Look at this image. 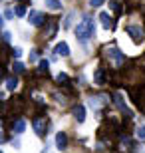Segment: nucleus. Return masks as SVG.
<instances>
[{"label": "nucleus", "instance_id": "a211bd4d", "mask_svg": "<svg viewBox=\"0 0 145 153\" xmlns=\"http://www.w3.org/2000/svg\"><path fill=\"white\" fill-rule=\"evenodd\" d=\"M137 137H139L141 141H145V125H143V127H139V129H137Z\"/></svg>", "mask_w": 145, "mask_h": 153}, {"label": "nucleus", "instance_id": "6e6552de", "mask_svg": "<svg viewBox=\"0 0 145 153\" xmlns=\"http://www.w3.org/2000/svg\"><path fill=\"white\" fill-rule=\"evenodd\" d=\"M56 145H58V149H66V145H68V135L64 133V131H60L56 135Z\"/></svg>", "mask_w": 145, "mask_h": 153}, {"label": "nucleus", "instance_id": "bb28decb", "mask_svg": "<svg viewBox=\"0 0 145 153\" xmlns=\"http://www.w3.org/2000/svg\"><path fill=\"white\" fill-rule=\"evenodd\" d=\"M2 24H4V20H2V16H0V28H2Z\"/></svg>", "mask_w": 145, "mask_h": 153}, {"label": "nucleus", "instance_id": "aec40b11", "mask_svg": "<svg viewBox=\"0 0 145 153\" xmlns=\"http://www.w3.org/2000/svg\"><path fill=\"white\" fill-rule=\"evenodd\" d=\"M58 82H70V78H68V74H58Z\"/></svg>", "mask_w": 145, "mask_h": 153}, {"label": "nucleus", "instance_id": "6ab92c4d", "mask_svg": "<svg viewBox=\"0 0 145 153\" xmlns=\"http://www.w3.org/2000/svg\"><path fill=\"white\" fill-rule=\"evenodd\" d=\"M24 14H26V6L20 4V6L16 8V16H24Z\"/></svg>", "mask_w": 145, "mask_h": 153}, {"label": "nucleus", "instance_id": "f8f14e48", "mask_svg": "<svg viewBox=\"0 0 145 153\" xmlns=\"http://www.w3.org/2000/svg\"><path fill=\"white\" fill-rule=\"evenodd\" d=\"M103 102H106V100H103L101 96H97V97H91V100H89V105H91L94 109H97V108H100V105H101Z\"/></svg>", "mask_w": 145, "mask_h": 153}, {"label": "nucleus", "instance_id": "cd10ccee", "mask_svg": "<svg viewBox=\"0 0 145 153\" xmlns=\"http://www.w3.org/2000/svg\"><path fill=\"white\" fill-rule=\"evenodd\" d=\"M18 2H20V0H18Z\"/></svg>", "mask_w": 145, "mask_h": 153}, {"label": "nucleus", "instance_id": "20e7f679", "mask_svg": "<svg viewBox=\"0 0 145 153\" xmlns=\"http://www.w3.org/2000/svg\"><path fill=\"white\" fill-rule=\"evenodd\" d=\"M113 103H115L117 108H119V111H121V114L125 115L127 119H131V117H133V114H131V109H129L127 105H125V102H123V97L119 96V94H113Z\"/></svg>", "mask_w": 145, "mask_h": 153}, {"label": "nucleus", "instance_id": "2eb2a0df", "mask_svg": "<svg viewBox=\"0 0 145 153\" xmlns=\"http://www.w3.org/2000/svg\"><path fill=\"white\" fill-rule=\"evenodd\" d=\"M48 68H50L48 60H42V62H40V66H38V72H40V74H46V76H48Z\"/></svg>", "mask_w": 145, "mask_h": 153}, {"label": "nucleus", "instance_id": "f3484780", "mask_svg": "<svg viewBox=\"0 0 145 153\" xmlns=\"http://www.w3.org/2000/svg\"><path fill=\"white\" fill-rule=\"evenodd\" d=\"M12 68H14V72H16V74H22V72H24V66H22L20 62H16L14 66H12Z\"/></svg>", "mask_w": 145, "mask_h": 153}, {"label": "nucleus", "instance_id": "5701e85b", "mask_svg": "<svg viewBox=\"0 0 145 153\" xmlns=\"http://www.w3.org/2000/svg\"><path fill=\"white\" fill-rule=\"evenodd\" d=\"M36 58H38V50H34L32 54H30V62H36Z\"/></svg>", "mask_w": 145, "mask_h": 153}, {"label": "nucleus", "instance_id": "4468645a", "mask_svg": "<svg viewBox=\"0 0 145 153\" xmlns=\"http://www.w3.org/2000/svg\"><path fill=\"white\" fill-rule=\"evenodd\" d=\"M46 6H48L50 10H60V8H62L60 0H46Z\"/></svg>", "mask_w": 145, "mask_h": 153}, {"label": "nucleus", "instance_id": "9b49d317", "mask_svg": "<svg viewBox=\"0 0 145 153\" xmlns=\"http://www.w3.org/2000/svg\"><path fill=\"white\" fill-rule=\"evenodd\" d=\"M94 79H95V84H97V85H103V84H106V74H103V70H101V68L94 74Z\"/></svg>", "mask_w": 145, "mask_h": 153}, {"label": "nucleus", "instance_id": "4be33fe9", "mask_svg": "<svg viewBox=\"0 0 145 153\" xmlns=\"http://www.w3.org/2000/svg\"><path fill=\"white\" fill-rule=\"evenodd\" d=\"M103 2H106V0H89V4H91V6H101Z\"/></svg>", "mask_w": 145, "mask_h": 153}, {"label": "nucleus", "instance_id": "1a4fd4ad", "mask_svg": "<svg viewBox=\"0 0 145 153\" xmlns=\"http://www.w3.org/2000/svg\"><path fill=\"white\" fill-rule=\"evenodd\" d=\"M100 20H101V24H103V28L106 30H109V28H113V22H112V16L107 14V12H101L100 14Z\"/></svg>", "mask_w": 145, "mask_h": 153}, {"label": "nucleus", "instance_id": "7ed1b4c3", "mask_svg": "<svg viewBox=\"0 0 145 153\" xmlns=\"http://www.w3.org/2000/svg\"><path fill=\"white\" fill-rule=\"evenodd\" d=\"M46 123H48L46 115H42V114L34 115L32 125H34V129H36V133H38V135H44V133H46Z\"/></svg>", "mask_w": 145, "mask_h": 153}, {"label": "nucleus", "instance_id": "dca6fc26", "mask_svg": "<svg viewBox=\"0 0 145 153\" xmlns=\"http://www.w3.org/2000/svg\"><path fill=\"white\" fill-rule=\"evenodd\" d=\"M14 129H16V133H24V129H26V121H24V119H18L16 125H14Z\"/></svg>", "mask_w": 145, "mask_h": 153}, {"label": "nucleus", "instance_id": "b1692460", "mask_svg": "<svg viewBox=\"0 0 145 153\" xmlns=\"http://www.w3.org/2000/svg\"><path fill=\"white\" fill-rule=\"evenodd\" d=\"M10 36H12V34H10V32H4V34H2V38H4V40H6V42H8V40H10Z\"/></svg>", "mask_w": 145, "mask_h": 153}, {"label": "nucleus", "instance_id": "39448f33", "mask_svg": "<svg viewBox=\"0 0 145 153\" xmlns=\"http://www.w3.org/2000/svg\"><path fill=\"white\" fill-rule=\"evenodd\" d=\"M127 34H131V38L135 40V42H143V30H141V26H127Z\"/></svg>", "mask_w": 145, "mask_h": 153}, {"label": "nucleus", "instance_id": "412c9836", "mask_svg": "<svg viewBox=\"0 0 145 153\" xmlns=\"http://www.w3.org/2000/svg\"><path fill=\"white\" fill-rule=\"evenodd\" d=\"M12 56H14V58H20V56H22V50H20V48H14V50H12Z\"/></svg>", "mask_w": 145, "mask_h": 153}, {"label": "nucleus", "instance_id": "a878e982", "mask_svg": "<svg viewBox=\"0 0 145 153\" xmlns=\"http://www.w3.org/2000/svg\"><path fill=\"white\" fill-rule=\"evenodd\" d=\"M4 141V135H2V131H0V143Z\"/></svg>", "mask_w": 145, "mask_h": 153}, {"label": "nucleus", "instance_id": "423d86ee", "mask_svg": "<svg viewBox=\"0 0 145 153\" xmlns=\"http://www.w3.org/2000/svg\"><path fill=\"white\" fill-rule=\"evenodd\" d=\"M28 18H30V22H32L34 26H42V24H44V20H46V16L42 14V12H38V10H32Z\"/></svg>", "mask_w": 145, "mask_h": 153}, {"label": "nucleus", "instance_id": "f03ea898", "mask_svg": "<svg viewBox=\"0 0 145 153\" xmlns=\"http://www.w3.org/2000/svg\"><path fill=\"white\" fill-rule=\"evenodd\" d=\"M106 56H107V60H112L113 68H119V66L125 62V56H123L117 48H107V50H106Z\"/></svg>", "mask_w": 145, "mask_h": 153}, {"label": "nucleus", "instance_id": "f257e3e1", "mask_svg": "<svg viewBox=\"0 0 145 153\" xmlns=\"http://www.w3.org/2000/svg\"><path fill=\"white\" fill-rule=\"evenodd\" d=\"M94 34H95L94 18H84V20L76 26V38H78L80 42H88L89 38H94Z\"/></svg>", "mask_w": 145, "mask_h": 153}, {"label": "nucleus", "instance_id": "9d476101", "mask_svg": "<svg viewBox=\"0 0 145 153\" xmlns=\"http://www.w3.org/2000/svg\"><path fill=\"white\" fill-rule=\"evenodd\" d=\"M56 54L58 56H68V54H70V48H68L66 42H60V44L56 46Z\"/></svg>", "mask_w": 145, "mask_h": 153}, {"label": "nucleus", "instance_id": "393cba45", "mask_svg": "<svg viewBox=\"0 0 145 153\" xmlns=\"http://www.w3.org/2000/svg\"><path fill=\"white\" fill-rule=\"evenodd\" d=\"M14 16V10H6V18H12Z\"/></svg>", "mask_w": 145, "mask_h": 153}, {"label": "nucleus", "instance_id": "ddd939ff", "mask_svg": "<svg viewBox=\"0 0 145 153\" xmlns=\"http://www.w3.org/2000/svg\"><path fill=\"white\" fill-rule=\"evenodd\" d=\"M16 85H18V78H8V79H6V90L14 91V90H16Z\"/></svg>", "mask_w": 145, "mask_h": 153}, {"label": "nucleus", "instance_id": "0eeeda50", "mask_svg": "<svg viewBox=\"0 0 145 153\" xmlns=\"http://www.w3.org/2000/svg\"><path fill=\"white\" fill-rule=\"evenodd\" d=\"M72 114H74V117L78 119V123H82V121L86 119V108H84V105H76Z\"/></svg>", "mask_w": 145, "mask_h": 153}]
</instances>
